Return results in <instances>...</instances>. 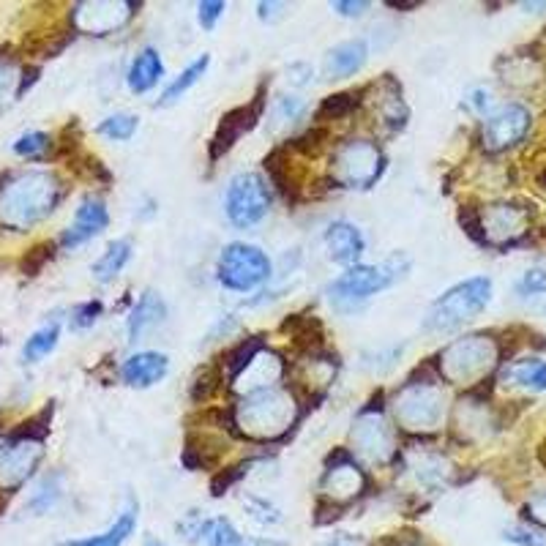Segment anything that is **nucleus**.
<instances>
[{
    "label": "nucleus",
    "mask_w": 546,
    "mask_h": 546,
    "mask_svg": "<svg viewBox=\"0 0 546 546\" xmlns=\"http://www.w3.org/2000/svg\"><path fill=\"white\" fill-rule=\"evenodd\" d=\"M331 9H336L344 17H361L369 9V3H344V0H339V3H331Z\"/></svg>",
    "instance_id": "79ce46f5"
},
{
    "label": "nucleus",
    "mask_w": 546,
    "mask_h": 546,
    "mask_svg": "<svg viewBox=\"0 0 546 546\" xmlns=\"http://www.w3.org/2000/svg\"><path fill=\"white\" fill-rule=\"evenodd\" d=\"M366 63V44L364 41H344L339 47L325 55V74L331 80L350 77Z\"/></svg>",
    "instance_id": "6ab92c4d"
},
{
    "label": "nucleus",
    "mask_w": 546,
    "mask_h": 546,
    "mask_svg": "<svg viewBox=\"0 0 546 546\" xmlns=\"http://www.w3.org/2000/svg\"><path fill=\"white\" fill-rule=\"evenodd\" d=\"M478 222H481V230H484V243L506 246V243L525 233L527 216L525 211H519L514 205H495V208H489L486 216H478Z\"/></svg>",
    "instance_id": "f8f14e48"
},
{
    "label": "nucleus",
    "mask_w": 546,
    "mask_h": 546,
    "mask_svg": "<svg viewBox=\"0 0 546 546\" xmlns=\"http://www.w3.org/2000/svg\"><path fill=\"white\" fill-rule=\"evenodd\" d=\"M224 208L235 227H252L260 222L271 208V194H268L263 178L254 172L235 175L224 194Z\"/></svg>",
    "instance_id": "423d86ee"
},
{
    "label": "nucleus",
    "mask_w": 546,
    "mask_h": 546,
    "mask_svg": "<svg viewBox=\"0 0 546 546\" xmlns=\"http://www.w3.org/2000/svg\"><path fill=\"white\" fill-rule=\"evenodd\" d=\"M11 85H14V71L9 63H0V102L11 93Z\"/></svg>",
    "instance_id": "37998d69"
},
{
    "label": "nucleus",
    "mask_w": 546,
    "mask_h": 546,
    "mask_svg": "<svg viewBox=\"0 0 546 546\" xmlns=\"http://www.w3.org/2000/svg\"><path fill=\"white\" fill-rule=\"evenodd\" d=\"M145 546H164V544H159V541H148V544Z\"/></svg>",
    "instance_id": "49530a36"
},
{
    "label": "nucleus",
    "mask_w": 546,
    "mask_h": 546,
    "mask_svg": "<svg viewBox=\"0 0 546 546\" xmlns=\"http://www.w3.org/2000/svg\"><path fill=\"white\" fill-rule=\"evenodd\" d=\"M506 541L519 546H546V536H541L538 530H527V527H511V530H506Z\"/></svg>",
    "instance_id": "72a5a7b5"
},
{
    "label": "nucleus",
    "mask_w": 546,
    "mask_h": 546,
    "mask_svg": "<svg viewBox=\"0 0 546 546\" xmlns=\"http://www.w3.org/2000/svg\"><path fill=\"white\" fill-rule=\"evenodd\" d=\"M407 268V260L402 257L399 260V254L391 257L388 263L383 265H355L347 273H342L339 279H336L331 287H328V293H331V301L336 304H361L366 298H372L380 290H385L388 284H394L399 279V271Z\"/></svg>",
    "instance_id": "7ed1b4c3"
},
{
    "label": "nucleus",
    "mask_w": 546,
    "mask_h": 546,
    "mask_svg": "<svg viewBox=\"0 0 546 546\" xmlns=\"http://www.w3.org/2000/svg\"><path fill=\"white\" fill-rule=\"evenodd\" d=\"M164 66L159 52L156 50H142L137 58H134L132 69H129V88L134 93H145L151 91L156 82L162 80Z\"/></svg>",
    "instance_id": "4be33fe9"
},
{
    "label": "nucleus",
    "mask_w": 546,
    "mask_h": 546,
    "mask_svg": "<svg viewBox=\"0 0 546 546\" xmlns=\"http://www.w3.org/2000/svg\"><path fill=\"white\" fill-rule=\"evenodd\" d=\"M110 222V216H107V208H104L102 200H96V197H88V200H82V205L77 208V216H74V222L71 227L63 233V246H80V243L91 241L93 235H99Z\"/></svg>",
    "instance_id": "2eb2a0df"
},
{
    "label": "nucleus",
    "mask_w": 546,
    "mask_h": 546,
    "mask_svg": "<svg viewBox=\"0 0 546 546\" xmlns=\"http://www.w3.org/2000/svg\"><path fill=\"white\" fill-rule=\"evenodd\" d=\"M52 257V246L47 243V246H36L28 257H25V263H22V271L28 273V276H36V271H39L41 265L47 263Z\"/></svg>",
    "instance_id": "e433bc0d"
},
{
    "label": "nucleus",
    "mask_w": 546,
    "mask_h": 546,
    "mask_svg": "<svg viewBox=\"0 0 546 546\" xmlns=\"http://www.w3.org/2000/svg\"><path fill=\"white\" fill-rule=\"evenodd\" d=\"M58 336H61V325L52 320V323L39 328V331L25 342L22 358H25V361H39V358H44V355L52 353V347L58 344Z\"/></svg>",
    "instance_id": "bb28decb"
},
{
    "label": "nucleus",
    "mask_w": 546,
    "mask_h": 546,
    "mask_svg": "<svg viewBox=\"0 0 546 546\" xmlns=\"http://www.w3.org/2000/svg\"><path fill=\"white\" fill-rule=\"evenodd\" d=\"M527 129H530V112L519 104H508L486 118L484 145L489 151H506L525 137Z\"/></svg>",
    "instance_id": "9d476101"
},
{
    "label": "nucleus",
    "mask_w": 546,
    "mask_h": 546,
    "mask_svg": "<svg viewBox=\"0 0 546 546\" xmlns=\"http://www.w3.org/2000/svg\"><path fill=\"white\" fill-rule=\"evenodd\" d=\"M383 156L372 142H350L336 156V178L350 189H366L380 178Z\"/></svg>",
    "instance_id": "1a4fd4ad"
},
{
    "label": "nucleus",
    "mask_w": 546,
    "mask_h": 546,
    "mask_svg": "<svg viewBox=\"0 0 546 546\" xmlns=\"http://www.w3.org/2000/svg\"><path fill=\"white\" fill-rule=\"evenodd\" d=\"M208 63H211V58H208V55H203L200 61H194L192 66H189V69L183 71L181 77H178V80L172 82L170 88L164 91V96H162L164 107H170V104H175V102H178V99H181L183 93L192 88V85H197V82H200V77H203V74H205V69H208Z\"/></svg>",
    "instance_id": "cd10ccee"
},
{
    "label": "nucleus",
    "mask_w": 546,
    "mask_h": 546,
    "mask_svg": "<svg viewBox=\"0 0 546 546\" xmlns=\"http://www.w3.org/2000/svg\"><path fill=\"white\" fill-rule=\"evenodd\" d=\"M129 260H132V243L115 241L110 249L96 260V265H93V276H96L99 282H112V279L126 268Z\"/></svg>",
    "instance_id": "b1692460"
},
{
    "label": "nucleus",
    "mask_w": 546,
    "mask_h": 546,
    "mask_svg": "<svg viewBox=\"0 0 546 546\" xmlns=\"http://www.w3.org/2000/svg\"><path fill=\"white\" fill-rule=\"evenodd\" d=\"M134 132H137V118L129 115V112L112 115V118L102 121V126H99V134L110 137V140H132Z\"/></svg>",
    "instance_id": "c756f323"
},
{
    "label": "nucleus",
    "mask_w": 546,
    "mask_h": 546,
    "mask_svg": "<svg viewBox=\"0 0 546 546\" xmlns=\"http://www.w3.org/2000/svg\"><path fill=\"white\" fill-rule=\"evenodd\" d=\"M208 544L211 546H287L273 538H246L235 530L227 519H213L208 527Z\"/></svg>",
    "instance_id": "5701e85b"
},
{
    "label": "nucleus",
    "mask_w": 546,
    "mask_h": 546,
    "mask_svg": "<svg viewBox=\"0 0 546 546\" xmlns=\"http://www.w3.org/2000/svg\"><path fill=\"white\" fill-rule=\"evenodd\" d=\"M445 413L443 391L435 385H407L396 396V418L407 429H435Z\"/></svg>",
    "instance_id": "6e6552de"
},
{
    "label": "nucleus",
    "mask_w": 546,
    "mask_h": 546,
    "mask_svg": "<svg viewBox=\"0 0 546 546\" xmlns=\"http://www.w3.org/2000/svg\"><path fill=\"white\" fill-rule=\"evenodd\" d=\"M249 508H252V514L257 516L260 522H279V519H282L276 508L268 506L265 500H257V497H252V500H249Z\"/></svg>",
    "instance_id": "a19ab883"
},
{
    "label": "nucleus",
    "mask_w": 546,
    "mask_h": 546,
    "mask_svg": "<svg viewBox=\"0 0 546 546\" xmlns=\"http://www.w3.org/2000/svg\"><path fill=\"white\" fill-rule=\"evenodd\" d=\"M164 317H167V304L162 301V295L153 293V290L142 293L132 317H129V339L137 342L145 331H151L153 325L164 323Z\"/></svg>",
    "instance_id": "aec40b11"
},
{
    "label": "nucleus",
    "mask_w": 546,
    "mask_h": 546,
    "mask_svg": "<svg viewBox=\"0 0 546 546\" xmlns=\"http://www.w3.org/2000/svg\"><path fill=\"white\" fill-rule=\"evenodd\" d=\"M519 293H527V295L546 293V271L544 268H533V271H527L525 276H522V282H519Z\"/></svg>",
    "instance_id": "f704fd0d"
},
{
    "label": "nucleus",
    "mask_w": 546,
    "mask_h": 546,
    "mask_svg": "<svg viewBox=\"0 0 546 546\" xmlns=\"http://www.w3.org/2000/svg\"><path fill=\"white\" fill-rule=\"evenodd\" d=\"M279 9H284L282 3H260V17H263V20H268V17H276V14H279Z\"/></svg>",
    "instance_id": "a18cd8bd"
},
{
    "label": "nucleus",
    "mask_w": 546,
    "mask_h": 546,
    "mask_svg": "<svg viewBox=\"0 0 546 546\" xmlns=\"http://www.w3.org/2000/svg\"><path fill=\"white\" fill-rule=\"evenodd\" d=\"M39 456L41 448L33 440H20V443L3 448L0 451V484L17 486L20 481H25L39 462Z\"/></svg>",
    "instance_id": "4468645a"
},
{
    "label": "nucleus",
    "mask_w": 546,
    "mask_h": 546,
    "mask_svg": "<svg viewBox=\"0 0 546 546\" xmlns=\"http://www.w3.org/2000/svg\"><path fill=\"white\" fill-rule=\"evenodd\" d=\"M503 383L519 385L527 391H546V361L538 358H522L503 369Z\"/></svg>",
    "instance_id": "412c9836"
},
{
    "label": "nucleus",
    "mask_w": 546,
    "mask_h": 546,
    "mask_svg": "<svg viewBox=\"0 0 546 546\" xmlns=\"http://www.w3.org/2000/svg\"><path fill=\"white\" fill-rule=\"evenodd\" d=\"M527 516L538 522V525L546 527V492H538V495L530 497V503H527Z\"/></svg>",
    "instance_id": "ea45409f"
},
{
    "label": "nucleus",
    "mask_w": 546,
    "mask_h": 546,
    "mask_svg": "<svg viewBox=\"0 0 546 546\" xmlns=\"http://www.w3.org/2000/svg\"><path fill=\"white\" fill-rule=\"evenodd\" d=\"M50 148V137L41 132H31V134H22L20 140L14 142V151L20 153V156H39Z\"/></svg>",
    "instance_id": "2f4dec72"
},
{
    "label": "nucleus",
    "mask_w": 546,
    "mask_h": 546,
    "mask_svg": "<svg viewBox=\"0 0 546 546\" xmlns=\"http://www.w3.org/2000/svg\"><path fill=\"white\" fill-rule=\"evenodd\" d=\"M241 421L252 435H276L293 421V399L271 388L254 391L241 405Z\"/></svg>",
    "instance_id": "0eeeda50"
},
{
    "label": "nucleus",
    "mask_w": 546,
    "mask_h": 546,
    "mask_svg": "<svg viewBox=\"0 0 546 546\" xmlns=\"http://www.w3.org/2000/svg\"><path fill=\"white\" fill-rule=\"evenodd\" d=\"M497 361V344L489 336H465L448 344L440 355V369L451 383H473Z\"/></svg>",
    "instance_id": "20e7f679"
},
{
    "label": "nucleus",
    "mask_w": 546,
    "mask_h": 546,
    "mask_svg": "<svg viewBox=\"0 0 546 546\" xmlns=\"http://www.w3.org/2000/svg\"><path fill=\"white\" fill-rule=\"evenodd\" d=\"M134 522H137V508H129L118 516V522L104 533V536L88 538V541H69V544H58V546H123V541L132 536Z\"/></svg>",
    "instance_id": "393cba45"
},
{
    "label": "nucleus",
    "mask_w": 546,
    "mask_h": 546,
    "mask_svg": "<svg viewBox=\"0 0 546 546\" xmlns=\"http://www.w3.org/2000/svg\"><path fill=\"white\" fill-rule=\"evenodd\" d=\"M224 9H227V6L219 3V0H213V3H200V25L211 31L213 25H216V20L224 14Z\"/></svg>",
    "instance_id": "4c0bfd02"
},
{
    "label": "nucleus",
    "mask_w": 546,
    "mask_h": 546,
    "mask_svg": "<svg viewBox=\"0 0 546 546\" xmlns=\"http://www.w3.org/2000/svg\"><path fill=\"white\" fill-rule=\"evenodd\" d=\"M317 546H366L361 538L350 536V533H339V536L328 538V541H323V544Z\"/></svg>",
    "instance_id": "c03bdc74"
},
{
    "label": "nucleus",
    "mask_w": 546,
    "mask_h": 546,
    "mask_svg": "<svg viewBox=\"0 0 546 546\" xmlns=\"http://www.w3.org/2000/svg\"><path fill=\"white\" fill-rule=\"evenodd\" d=\"M58 203V181L50 172H28L0 194V219L11 227H31Z\"/></svg>",
    "instance_id": "f257e3e1"
},
{
    "label": "nucleus",
    "mask_w": 546,
    "mask_h": 546,
    "mask_svg": "<svg viewBox=\"0 0 546 546\" xmlns=\"http://www.w3.org/2000/svg\"><path fill=\"white\" fill-rule=\"evenodd\" d=\"M325 484L331 486V495H358V489L364 486V476L355 465L331 467L325 476Z\"/></svg>",
    "instance_id": "a878e982"
},
{
    "label": "nucleus",
    "mask_w": 546,
    "mask_h": 546,
    "mask_svg": "<svg viewBox=\"0 0 546 546\" xmlns=\"http://www.w3.org/2000/svg\"><path fill=\"white\" fill-rule=\"evenodd\" d=\"M99 314H102V304H99V301H88V304L77 306V309L71 312V325H74V328H88V325L96 323Z\"/></svg>",
    "instance_id": "473e14b6"
},
{
    "label": "nucleus",
    "mask_w": 546,
    "mask_h": 546,
    "mask_svg": "<svg viewBox=\"0 0 546 546\" xmlns=\"http://www.w3.org/2000/svg\"><path fill=\"white\" fill-rule=\"evenodd\" d=\"M467 104H470V110L473 112L484 115V112L492 107V91H486V88H473V91L467 93Z\"/></svg>",
    "instance_id": "58836bf2"
},
{
    "label": "nucleus",
    "mask_w": 546,
    "mask_h": 546,
    "mask_svg": "<svg viewBox=\"0 0 546 546\" xmlns=\"http://www.w3.org/2000/svg\"><path fill=\"white\" fill-rule=\"evenodd\" d=\"M260 110H263V102L257 99L249 107H238V110L227 112L219 123V129L213 134V145H211V159H219L222 153H227L233 148L235 142L241 140L243 134L252 129L257 118H260Z\"/></svg>",
    "instance_id": "ddd939ff"
},
{
    "label": "nucleus",
    "mask_w": 546,
    "mask_h": 546,
    "mask_svg": "<svg viewBox=\"0 0 546 546\" xmlns=\"http://www.w3.org/2000/svg\"><path fill=\"white\" fill-rule=\"evenodd\" d=\"M301 115H304V102L295 99V96H282V99L276 102V107H273V118L279 123H290V126H293Z\"/></svg>",
    "instance_id": "7c9ffc66"
},
{
    "label": "nucleus",
    "mask_w": 546,
    "mask_h": 546,
    "mask_svg": "<svg viewBox=\"0 0 546 546\" xmlns=\"http://www.w3.org/2000/svg\"><path fill=\"white\" fill-rule=\"evenodd\" d=\"M355 443H358V448L364 451L366 456H372V459H377V462H383V459H388L391 456V432H388V426H385V421L380 418V415H364L361 421H358V426H355Z\"/></svg>",
    "instance_id": "f3484780"
},
{
    "label": "nucleus",
    "mask_w": 546,
    "mask_h": 546,
    "mask_svg": "<svg viewBox=\"0 0 546 546\" xmlns=\"http://www.w3.org/2000/svg\"><path fill=\"white\" fill-rule=\"evenodd\" d=\"M353 96L350 93H339V96H331V99H325L323 110H320V115H334V118H339V115H344V112L353 110Z\"/></svg>",
    "instance_id": "c9c22d12"
},
{
    "label": "nucleus",
    "mask_w": 546,
    "mask_h": 546,
    "mask_svg": "<svg viewBox=\"0 0 546 546\" xmlns=\"http://www.w3.org/2000/svg\"><path fill=\"white\" fill-rule=\"evenodd\" d=\"M134 9H137L134 3H82L77 6L74 20L82 31L104 36V33L118 31L123 22L132 17Z\"/></svg>",
    "instance_id": "9b49d317"
},
{
    "label": "nucleus",
    "mask_w": 546,
    "mask_h": 546,
    "mask_svg": "<svg viewBox=\"0 0 546 546\" xmlns=\"http://www.w3.org/2000/svg\"><path fill=\"white\" fill-rule=\"evenodd\" d=\"M492 298V282L486 276H476L467 282L451 287L443 298H437L429 314H426V328L429 331H451L467 320L481 314Z\"/></svg>",
    "instance_id": "f03ea898"
},
{
    "label": "nucleus",
    "mask_w": 546,
    "mask_h": 546,
    "mask_svg": "<svg viewBox=\"0 0 546 546\" xmlns=\"http://www.w3.org/2000/svg\"><path fill=\"white\" fill-rule=\"evenodd\" d=\"M170 369V361L164 353H137L123 364L121 375L132 388H151L159 383Z\"/></svg>",
    "instance_id": "a211bd4d"
},
{
    "label": "nucleus",
    "mask_w": 546,
    "mask_h": 546,
    "mask_svg": "<svg viewBox=\"0 0 546 546\" xmlns=\"http://www.w3.org/2000/svg\"><path fill=\"white\" fill-rule=\"evenodd\" d=\"M271 279V260L257 246L230 243L219 257V282L230 290L246 293Z\"/></svg>",
    "instance_id": "39448f33"
},
{
    "label": "nucleus",
    "mask_w": 546,
    "mask_h": 546,
    "mask_svg": "<svg viewBox=\"0 0 546 546\" xmlns=\"http://www.w3.org/2000/svg\"><path fill=\"white\" fill-rule=\"evenodd\" d=\"M61 497V478L58 476H47L36 489V495L31 497L28 503V511H36V514H44L47 508L55 506V500Z\"/></svg>",
    "instance_id": "c85d7f7f"
},
{
    "label": "nucleus",
    "mask_w": 546,
    "mask_h": 546,
    "mask_svg": "<svg viewBox=\"0 0 546 546\" xmlns=\"http://www.w3.org/2000/svg\"><path fill=\"white\" fill-rule=\"evenodd\" d=\"M325 246L334 263L353 265L364 254V235L350 222H334L325 233Z\"/></svg>",
    "instance_id": "dca6fc26"
}]
</instances>
